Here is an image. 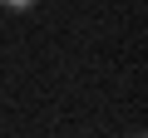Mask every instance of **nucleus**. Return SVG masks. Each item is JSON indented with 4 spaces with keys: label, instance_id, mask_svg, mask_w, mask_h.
<instances>
[{
    "label": "nucleus",
    "instance_id": "obj_1",
    "mask_svg": "<svg viewBox=\"0 0 148 138\" xmlns=\"http://www.w3.org/2000/svg\"><path fill=\"white\" fill-rule=\"evenodd\" d=\"M35 0H0V10H30Z\"/></svg>",
    "mask_w": 148,
    "mask_h": 138
},
{
    "label": "nucleus",
    "instance_id": "obj_2",
    "mask_svg": "<svg viewBox=\"0 0 148 138\" xmlns=\"http://www.w3.org/2000/svg\"><path fill=\"white\" fill-rule=\"evenodd\" d=\"M138 138H143V133H138Z\"/></svg>",
    "mask_w": 148,
    "mask_h": 138
}]
</instances>
